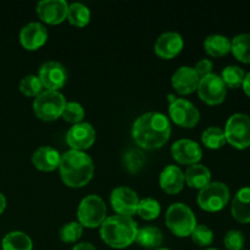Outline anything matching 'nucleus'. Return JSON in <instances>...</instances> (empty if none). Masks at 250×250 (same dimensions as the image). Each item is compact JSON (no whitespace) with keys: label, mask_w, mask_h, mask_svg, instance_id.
Wrapping results in <instances>:
<instances>
[{"label":"nucleus","mask_w":250,"mask_h":250,"mask_svg":"<svg viewBox=\"0 0 250 250\" xmlns=\"http://www.w3.org/2000/svg\"><path fill=\"white\" fill-rule=\"evenodd\" d=\"M171 134V125L161 112H146L134 121L132 137L144 149H159L167 143Z\"/></svg>","instance_id":"1"},{"label":"nucleus","mask_w":250,"mask_h":250,"mask_svg":"<svg viewBox=\"0 0 250 250\" xmlns=\"http://www.w3.org/2000/svg\"><path fill=\"white\" fill-rule=\"evenodd\" d=\"M59 170L66 186L81 188L92 180L94 175V164L92 158L84 151L68 150L61 155Z\"/></svg>","instance_id":"2"},{"label":"nucleus","mask_w":250,"mask_h":250,"mask_svg":"<svg viewBox=\"0 0 250 250\" xmlns=\"http://www.w3.org/2000/svg\"><path fill=\"white\" fill-rule=\"evenodd\" d=\"M138 225L132 217L115 216L107 217L100 226L102 239L109 247L115 249H124L136 241Z\"/></svg>","instance_id":"3"},{"label":"nucleus","mask_w":250,"mask_h":250,"mask_svg":"<svg viewBox=\"0 0 250 250\" xmlns=\"http://www.w3.org/2000/svg\"><path fill=\"white\" fill-rule=\"evenodd\" d=\"M166 226L177 237H188L197 227V219L188 205L175 203L170 205L165 216Z\"/></svg>","instance_id":"4"},{"label":"nucleus","mask_w":250,"mask_h":250,"mask_svg":"<svg viewBox=\"0 0 250 250\" xmlns=\"http://www.w3.org/2000/svg\"><path fill=\"white\" fill-rule=\"evenodd\" d=\"M65 105V97L59 90H44L34 99L33 110L43 121H54L61 116Z\"/></svg>","instance_id":"5"},{"label":"nucleus","mask_w":250,"mask_h":250,"mask_svg":"<svg viewBox=\"0 0 250 250\" xmlns=\"http://www.w3.org/2000/svg\"><path fill=\"white\" fill-rule=\"evenodd\" d=\"M78 222L83 227L95 229L106 220V205L99 195L90 194L81 202L77 210Z\"/></svg>","instance_id":"6"},{"label":"nucleus","mask_w":250,"mask_h":250,"mask_svg":"<svg viewBox=\"0 0 250 250\" xmlns=\"http://www.w3.org/2000/svg\"><path fill=\"white\" fill-rule=\"evenodd\" d=\"M225 137L227 143L236 149H247L250 146V116L247 114H233L226 122Z\"/></svg>","instance_id":"7"},{"label":"nucleus","mask_w":250,"mask_h":250,"mask_svg":"<svg viewBox=\"0 0 250 250\" xmlns=\"http://www.w3.org/2000/svg\"><path fill=\"white\" fill-rule=\"evenodd\" d=\"M229 200V189L222 182H210L207 187L200 189L198 194V205L203 210L216 212L224 209Z\"/></svg>","instance_id":"8"},{"label":"nucleus","mask_w":250,"mask_h":250,"mask_svg":"<svg viewBox=\"0 0 250 250\" xmlns=\"http://www.w3.org/2000/svg\"><path fill=\"white\" fill-rule=\"evenodd\" d=\"M197 90L200 99L209 105L221 104L227 94V87L224 81L215 73L200 78Z\"/></svg>","instance_id":"9"},{"label":"nucleus","mask_w":250,"mask_h":250,"mask_svg":"<svg viewBox=\"0 0 250 250\" xmlns=\"http://www.w3.org/2000/svg\"><path fill=\"white\" fill-rule=\"evenodd\" d=\"M168 112H170L171 120L177 126L185 127V128L195 127L200 119L199 110L195 107V105L183 98L176 99L172 104H170Z\"/></svg>","instance_id":"10"},{"label":"nucleus","mask_w":250,"mask_h":250,"mask_svg":"<svg viewBox=\"0 0 250 250\" xmlns=\"http://www.w3.org/2000/svg\"><path fill=\"white\" fill-rule=\"evenodd\" d=\"M110 203L117 215L132 217V215L137 214L139 199L137 193L131 188L117 187L111 192Z\"/></svg>","instance_id":"11"},{"label":"nucleus","mask_w":250,"mask_h":250,"mask_svg":"<svg viewBox=\"0 0 250 250\" xmlns=\"http://www.w3.org/2000/svg\"><path fill=\"white\" fill-rule=\"evenodd\" d=\"M95 137H97V133L92 125L88 122H81V124L73 125L68 129L66 134V142L71 150L83 151L93 146Z\"/></svg>","instance_id":"12"},{"label":"nucleus","mask_w":250,"mask_h":250,"mask_svg":"<svg viewBox=\"0 0 250 250\" xmlns=\"http://www.w3.org/2000/svg\"><path fill=\"white\" fill-rule=\"evenodd\" d=\"M38 77L46 90H59L66 83L67 72L62 63L58 61H48L42 65Z\"/></svg>","instance_id":"13"},{"label":"nucleus","mask_w":250,"mask_h":250,"mask_svg":"<svg viewBox=\"0 0 250 250\" xmlns=\"http://www.w3.org/2000/svg\"><path fill=\"white\" fill-rule=\"evenodd\" d=\"M68 4L65 0H42L37 4V15L48 24H59L67 19Z\"/></svg>","instance_id":"14"},{"label":"nucleus","mask_w":250,"mask_h":250,"mask_svg":"<svg viewBox=\"0 0 250 250\" xmlns=\"http://www.w3.org/2000/svg\"><path fill=\"white\" fill-rule=\"evenodd\" d=\"M172 158L182 165H194L202 160L203 150L192 139H180L171 146Z\"/></svg>","instance_id":"15"},{"label":"nucleus","mask_w":250,"mask_h":250,"mask_svg":"<svg viewBox=\"0 0 250 250\" xmlns=\"http://www.w3.org/2000/svg\"><path fill=\"white\" fill-rule=\"evenodd\" d=\"M48 31L39 22L27 23L20 32V42L27 50H37L45 44Z\"/></svg>","instance_id":"16"},{"label":"nucleus","mask_w":250,"mask_h":250,"mask_svg":"<svg viewBox=\"0 0 250 250\" xmlns=\"http://www.w3.org/2000/svg\"><path fill=\"white\" fill-rule=\"evenodd\" d=\"M183 45H185V42L181 34H178L177 32H166L156 39L154 50L156 55L168 60L177 56L182 51Z\"/></svg>","instance_id":"17"},{"label":"nucleus","mask_w":250,"mask_h":250,"mask_svg":"<svg viewBox=\"0 0 250 250\" xmlns=\"http://www.w3.org/2000/svg\"><path fill=\"white\" fill-rule=\"evenodd\" d=\"M199 81L200 78L198 77L194 68L189 67V66H182V67L177 68L172 75L171 84L175 88L176 92L182 95H187L197 90Z\"/></svg>","instance_id":"18"},{"label":"nucleus","mask_w":250,"mask_h":250,"mask_svg":"<svg viewBox=\"0 0 250 250\" xmlns=\"http://www.w3.org/2000/svg\"><path fill=\"white\" fill-rule=\"evenodd\" d=\"M160 187L167 194H177L185 186V173L178 166L168 165L160 173Z\"/></svg>","instance_id":"19"},{"label":"nucleus","mask_w":250,"mask_h":250,"mask_svg":"<svg viewBox=\"0 0 250 250\" xmlns=\"http://www.w3.org/2000/svg\"><path fill=\"white\" fill-rule=\"evenodd\" d=\"M60 153L49 146H41L32 155V163L34 167L41 171H45V172H50L58 168L60 165Z\"/></svg>","instance_id":"20"},{"label":"nucleus","mask_w":250,"mask_h":250,"mask_svg":"<svg viewBox=\"0 0 250 250\" xmlns=\"http://www.w3.org/2000/svg\"><path fill=\"white\" fill-rule=\"evenodd\" d=\"M232 216L241 224L250 222V187H244L237 192L231 205Z\"/></svg>","instance_id":"21"},{"label":"nucleus","mask_w":250,"mask_h":250,"mask_svg":"<svg viewBox=\"0 0 250 250\" xmlns=\"http://www.w3.org/2000/svg\"><path fill=\"white\" fill-rule=\"evenodd\" d=\"M185 181L190 188L200 190L211 182V173L207 166L194 164L186 170Z\"/></svg>","instance_id":"22"},{"label":"nucleus","mask_w":250,"mask_h":250,"mask_svg":"<svg viewBox=\"0 0 250 250\" xmlns=\"http://www.w3.org/2000/svg\"><path fill=\"white\" fill-rule=\"evenodd\" d=\"M204 49L212 58H221L231 51V41L222 34H211L205 39Z\"/></svg>","instance_id":"23"},{"label":"nucleus","mask_w":250,"mask_h":250,"mask_svg":"<svg viewBox=\"0 0 250 250\" xmlns=\"http://www.w3.org/2000/svg\"><path fill=\"white\" fill-rule=\"evenodd\" d=\"M163 233L158 227L146 226L143 229H138L134 242L143 248L158 249L163 243Z\"/></svg>","instance_id":"24"},{"label":"nucleus","mask_w":250,"mask_h":250,"mask_svg":"<svg viewBox=\"0 0 250 250\" xmlns=\"http://www.w3.org/2000/svg\"><path fill=\"white\" fill-rule=\"evenodd\" d=\"M2 250H32L33 244L32 239L26 233L20 231H14L7 233L2 238Z\"/></svg>","instance_id":"25"},{"label":"nucleus","mask_w":250,"mask_h":250,"mask_svg":"<svg viewBox=\"0 0 250 250\" xmlns=\"http://www.w3.org/2000/svg\"><path fill=\"white\" fill-rule=\"evenodd\" d=\"M231 51L234 58L244 63H250V34L242 33L231 42Z\"/></svg>","instance_id":"26"},{"label":"nucleus","mask_w":250,"mask_h":250,"mask_svg":"<svg viewBox=\"0 0 250 250\" xmlns=\"http://www.w3.org/2000/svg\"><path fill=\"white\" fill-rule=\"evenodd\" d=\"M67 20L71 24L76 27L87 26L90 20L89 9L81 2H72L68 5Z\"/></svg>","instance_id":"27"},{"label":"nucleus","mask_w":250,"mask_h":250,"mask_svg":"<svg viewBox=\"0 0 250 250\" xmlns=\"http://www.w3.org/2000/svg\"><path fill=\"white\" fill-rule=\"evenodd\" d=\"M125 168L131 173H137L146 165V155L138 149H128L122 158Z\"/></svg>","instance_id":"28"},{"label":"nucleus","mask_w":250,"mask_h":250,"mask_svg":"<svg viewBox=\"0 0 250 250\" xmlns=\"http://www.w3.org/2000/svg\"><path fill=\"white\" fill-rule=\"evenodd\" d=\"M202 142L209 149L222 148L226 144L225 132L220 127H209L202 133Z\"/></svg>","instance_id":"29"},{"label":"nucleus","mask_w":250,"mask_h":250,"mask_svg":"<svg viewBox=\"0 0 250 250\" xmlns=\"http://www.w3.org/2000/svg\"><path fill=\"white\" fill-rule=\"evenodd\" d=\"M160 204L158 200L153 199V198H144V199L139 200L138 207H137V214L146 221L156 219L160 215Z\"/></svg>","instance_id":"30"},{"label":"nucleus","mask_w":250,"mask_h":250,"mask_svg":"<svg viewBox=\"0 0 250 250\" xmlns=\"http://www.w3.org/2000/svg\"><path fill=\"white\" fill-rule=\"evenodd\" d=\"M246 72L239 66H227L221 73V80L229 88H238L243 84Z\"/></svg>","instance_id":"31"},{"label":"nucleus","mask_w":250,"mask_h":250,"mask_svg":"<svg viewBox=\"0 0 250 250\" xmlns=\"http://www.w3.org/2000/svg\"><path fill=\"white\" fill-rule=\"evenodd\" d=\"M61 117H62L65 121L70 122V124H81L83 117H84V109H83V106L80 103L68 102L66 103L65 107H63Z\"/></svg>","instance_id":"32"},{"label":"nucleus","mask_w":250,"mask_h":250,"mask_svg":"<svg viewBox=\"0 0 250 250\" xmlns=\"http://www.w3.org/2000/svg\"><path fill=\"white\" fill-rule=\"evenodd\" d=\"M42 89H43V84L38 76L28 75L22 78L20 82V90L22 92V94L27 95V97H37L41 94Z\"/></svg>","instance_id":"33"},{"label":"nucleus","mask_w":250,"mask_h":250,"mask_svg":"<svg viewBox=\"0 0 250 250\" xmlns=\"http://www.w3.org/2000/svg\"><path fill=\"white\" fill-rule=\"evenodd\" d=\"M83 233V226L80 222H68L60 229V238L65 243H75L81 238Z\"/></svg>","instance_id":"34"},{"label":"nucleus","mask_w":250,"mask_h":250,"mask_svg":"<svg viewBox=\"0 0 250 250\" xmlns=\"http://www.w3.org/2000/svg\"><path fill=\"white\" fill-rule=\"evenodd\" d=\"M190 237L197 246L208 247L214 241V232L205 225H197Z\"/></svg>","instance_id":"35"},{"label":"nucleus","mask_w":250,"mask_h":250,"mask_svg":"<svg viewBox=\"0 0 250 250\" xmlns=\"http://www.w3.org/2000/svg\"><path fill=\"white\" fill-rule=\"evenodd\" d=\"M244 242H246L244 234L241 231H237V229L229 231L224 238V244L227 250H242Z\"/></svg>","instance_id":"36"},{"label":"nucleus","mask_w":250,"mask_h":250,"mask_svg":"<svg viewBox=\"0 0 250 250\" xmlns=\"http://www.w3.org/2000/svg\"><path fill=\"white\" fill-rule=\"evenodd\" d=\"M212 67H214V65H212V61L208 60V59H203V60L198 61L197 65H195V67H194V71L197 72L198 77L203 78V77H205V76L212 73Z\"/></svg>","instance_id":"37"},{"label":"nucleus","mask_w":250,"mask_h":250,"mask_svg":"<svg viewBox=\"0 0 250 250\" xmlns=\"http://www.w3.org/2000/svg\"><path fill=\"white\" fill-rule=\"evenodd\" d=\"M72 250H97V248L93 244L87 243V242H82V243L76 244Z\"/></svg>","instance_id":"38"},{"label":"nucleus","mask_w":250,"mask_h":250,"mask_svg":"<svg viewBox=\"0 0 250 250\" xmlns=\"http://www.w3.org/2000/svg\"><path fill=\"white\" fill-rule=\"evenodd\" d=\"M242 87H243L244 93H246V94L250 98V72L247 73L246 77H244V81H243V84H242Z\"/></svg>","instance_id":"39"},{"label":"nucleus","mask_w":250,"mask_h":250,"mask_svg":"<svg viewBox=\"0 0 250 250\" xmlns=\"http://www.w3.org/2000/svg\"><path fill=\"white\" fill-rule=\"evenodd\" d=\"M5 208H6V199H5L4 195H2L1 193H0V215H1L2 212H4Z\"/></svg>","instance_id":"40"},{"label":"nucleus","mask_w":250,"mask_h":250,"mask_svg":"<svg viewBox=\"0 0 250 250\" xmlns=\"http://www.w3.org/2000/svg\"><path fill=\"white\" fill-rule=\"evenodd\" d=\"M176 99H177V98H176L175 95H172V94H170V95H168V100H170V104H172V103L175 102Z\"/></svg>","instance_id":"41"},{"label":"nucleus","mask_w":250,"mask_h":250,"mask_svg":"<svg viewBox=\"0 0 250 250\" xmlns=\"http://www.w3.org/2000/svg\"><path fill=\"white\" fill-rule=\"evenodd\" d=\"M155 250H170V249H167V248H158V249H155Z\"/></svg>","instance_id":"42"},{"label":"nucleus","mask_w":250,"mask_h":250,"mask_svg":"<svg viewBox=\"0 0 250 250\" xmlns=\"http://www.w3.org/2000/svg\"><path fill=\"white\" fill-rule=\"evenodd\" d=\"M205 250H219V249H215V248H209V249H205Z\"/></svg>","instance_id":"43"},{"label":"nucleus","mask_w":250,"mask_h":250,"mask_svg":"<svg viewBox=\"0 0 250 250\" xmlns=\"http://www.w3.org/2000/svg\"><path fill=\"white\" fill-rule=\"evenodd\" d=\"M242 250H244V249H242Z\"/></svg>","instance_id":"44"}]
</instances>
